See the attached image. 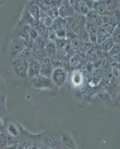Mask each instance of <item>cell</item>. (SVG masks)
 <instances>
[{
	"label": "cell",
	"instance_id": "cell-1",
	"mask_svg": "<svg viewBox=\"0 0 120 149\" xmlns=\"http://www.w3.org/2000/svg\"><path fill=\"white\" fill-rule=\"evenodd\" d=\"M29 83L33 87L37 89H54L55 86L51 78L43 76L41 74L30 78Z\"/></svg>",
	"mask_w": 120,
	"mask_h": 149
},
{
	"label": "cell",
	"instance_id": "cell-2",
	"mask_svg": "<svg viewBox=\"0 0 120 149\" xmlns=\"http://www.w3.org/2000/svg\"><path fill=\"white\" fill-rule=\"evenodd\" d=\"M13 67L17 76L22 79L27 78L29 61L20 58V57H17L13 61Z\"/></svg>",
	"mask_w": 120,
	"mask_h": 149
},
{
	"label": "cell",
	"instance_id": "cell-3",
	"mask_svg": "<svg viewBox=\"0 0 120 149\" xmlns=\"http://www.w3.org/2000/svg\"><path fill=\"white\" fill-rule=\"evenodd\" d=\"M60 141H61V136H58L57 134L53 133H48V134L40 135V142L44 146L52 149H56V147L60 146Z\"/></svg>",
	"mask_w": 120,
	"mask_h": 149
},
{
	"label": "cell",
	"instance_id": "cell-4",
	"mask_svg": "<svg viewBox=\"0 0 120 149\" xmlns=\"http://www.w3.org/2000/svg\"><path fill=\"white\" fill-rule=\"evenodd\" d=\"M66 77H67L66 70L65 69H63L62 67H59L53 70L50 78L54 85L61 86L66 82Z\"/></svg>",
	"mask_w": 120,
	"mask_h": 149
},
{
	"label": "cell",
	"instance_id": "cell-5",
	"mask_svg": "<svg viewBox=\"0 0 120 149\" xmlns=\"http://www.w3.org/2000/svg\"><path fill=\"white\" fill-rule=\"evenodd\" d=\"M53 71L51 58L49 57H44L40 60V74L43 76L50 78Z\"/></svg>",
	"mask_w": 120,
	"mask_h": 149
},
{
	"label": "cell",
	"instance_id": "cell-6",
	"mask_svg": "<svg viewBox=\"0 0 120 149\" xmlns=\"http://www.w3.org/2000/svg\"><path fill=\"white\" fill-rule=\"evenodd\" d=\"M39 141H40V135L36 136H31L17 146V149H38Z\"/></svg>",
	"mask_w": 120,
	"mask_h": 149
},
{
	"label": "cell",
	"instance_id": "cell-7",
	"mask_svg": "<svg viewBox=\"0 0 120 149\" xmlns=\"http://www.w3.org/2000/svg\"><path fill=\"white\" fill-rule=\"evenodd\" d=\"M40 74V60L31 58L29 60V70L28 76L29 78Z\"/></svg>",
	"mask_w": 120,
	"mask_h": 149
},
{
	"label": "cell",
	"instance_id": "cell-8",
	"mask_svg": "<svg viewBox=\"0 0 120 149\" xmlns=\"http://www.w3.org/2000/svg\"><path fill=\"white\" fill-rule=\"evenodd\" d=\"M25 46L23 44V40L19 39L17 40L14 41L10 44V47H9V52H10V55L14 56L16 58L22 52Z\"/></svg>",
	"mask_w": 120,
	"mask_h": 149
},
{
	"label": "cell",
	"instance_id": "cell-9",
	"mask_svg": "<svg viewBox=\"0 0 120 149\" xmlns=\"http://www.w3.org/2000/svg\"><path fill=\"white\" fill-rule=\"evenodd\" d=\"M60 146L62 149H77L74 140L72 139L70 136L66 134H61Z\"/></svg>",
	"mask_w": 120,
	"mask_h": 149
},
{
	"label": "cell",
	"instance_id": "cell-10",
	"mask_svg": "<svg viewBox=\"0 0 120 149\" xmlns=\"http://www.w3.org/2000/svg\"><path fill=\"white\" fill-rule=\"evenodd\" d=\"M93 10L96 12L99 16H110L105 1H94Z\"/></svg>",
	"mask_w": 120,
	"mask_h": 149
},
{
	"label": "cell",
	"instance_id": "cell-11",
	"mask_svg": "<svg viewBox=\"0 0 120 149\" xmlns=\"http://www.w3.org/2000/svg\"><path fill=\"white\" fill-rule=\"evenodd\" d=\"M109 37H110V34L106 30H105L103 28L100 27L97 29L96 42L98 45L102 44L104 41L106 40Z\"/></svg>",
	"mask_w": 120,
	"mask_h": 149
},
{
	"label": "cell",
	"instance_id": "cell-12",
	"mask_svg": "<svg viewBox=\"0 0 120 149\" xmlns=\"http://www.w3.org/2000/svg\"><path fill=\"white\" fill-rule=\"evenodd\" d=\"M28 13L34 20H39V18L40 17V8L38 5L35 4H30Z\"/></svg>",
	"mask_w": 120,
	"mask_h": 149
},
{
	"label": "cell",
	"instance_id": "cell-13",
	"mask_svg": "<svg viewBox=\"0 0 120 149\" xmlns=\"http://www.w3.org/2000/svg\"><path fill=\"white\" fill-rule=\"evenodd\" d=\"M7 130L8 134H10L11 136L13 137H17L20 134V129L18 128L15 124H14L13 122H10L8 124V125L7 127Z\"/></svg>",
	"mask_w": 120,
	"mask_h": 149
},
{
	"label": "cell",
	"instance_id": "cell-14",
	"mask_svg": "<svg viewBox=\"0 0 120 149\" xmlns=\"http://www.w3.org/2000/svg\"><path fill=\"white\" fill-rule=\"evenodd\" d=\"M100 45H101V46H100V47H101V49H102V52L107 53V52H109L111 50L112 48L113 47V46H114V43H113V40H112L111 38H110V37H109V38H107L106 40L104 41L102 44H100Z\"/></svg>",
	"mask_w": 120,
	"mask_h": 149
},
{
	"label": "cell",
	"instance_id": "cell-15",
	"mask_svg": "<svg viewBox=\"0 0 120 149\" xmlns=\"http://www.w3.org/2000/svg\"><path fill=\"white\" fill-rule=\"evenodd\" d=\"M18 57L29 61L30 58H32V49H29V48H24L22 52L19 54Z\"/></svg>",
	"mask_w": 120,
	"mask_h": 149
},
{
	"label": "cell",
	"instance_id": "cell-16",
	"mask_svg": "<svg viewBox=\"0 0 120 149\" xmlns=\"http://www.w3.org/2000/svg\"><path fill=\"white\" fill-rule=\"evenodd\" d=\"M114 44H119V27H116L110 35Z\"/></svg>",
	"mask_w": 120,
	"mask_h": 149
},
{
	"label": "cell",
	"instance_id": "cell-17",
	"mask_svg": "<svg viewBox=\"0 0 120 149\" xmlns=\"http://www.w3.org/2000/svg\"><path fill=\"white\" fill-rule=\"evenodd\" d=\"M87 58L88 61L90 62V63H96L99 59L98 56L97 55L96 52L94 50L89 51V52L87 53Z\"/></svg>",
	"mask_w": 120,
	"mask_h": 149
},
{
	"label": "cell",
	"instance_id": "cell-18",
	"mask_svg": "<svg viewBox=\"0 0 120 149\" xmlns=\"http://www.w3.org/2000/svg\"><path fill=\"white\" fill-rule=\"evenodd\" d=\"M55 34L56 37H58L61 39H64V37L66 36V29H65L64 27L61 26V27L58 28V29H56Z\"/></svg>",
	"mask_w": 120,
	"mask_h": 149
},
{
	"label": "cell",
	"instance_id": "cell-19",
	"mask_svg": "<svg viewBox=\"0 0 120 149\" xmlns=\"http://www.w3.org/2000/svg\"><path fill=\"white\" fill-rule=\"evenodd\" d=\"M79 10H80V13H81L82 15L85 16L86 17L87 14L89 13L90 11V9L88 8L86 6V5L84 4V2H79Z\"/></svg>",
	"mask_w": 120,
	"mask_h": 149
},
{
	"label": "cell",
	"instance_id": "cell-20",
	"mask_svg": "<svg viewBox=\"0 0 120 149\" xmlns=\"http://www.w3.org/2000/svg\"><path fill=\"white\" fill-rule=\"evenodd\" d=\"M73 81L75 84L76 85H78L82 83V76H81V74L79 72H75L73 78Z\"/></svg>",
	"mask_w": 120,
	"mask_h": 149
},
{
	"label": "cell",
	"instance_id": "cell-21",
	"mask_svg": "<svg viewBox=\"0 0 120 149\" xmlns=\"http://www.w3.org/2000/svg\"><path fill=\"white\" fill-rule=\"evenodd\" d=\"M52 22H53V19L52 17H50L49 15H46L44 17L43 19V25L46 26V28H50L52 26Z\"/></svg>",
	"mask_w": 120,
	"mask_h": 149
},
{
	"label": "cell",
	"instance_id": "cell-22",
	"mask_svg": "<svg viewBox=\"0 0 120 149\" xmlns=\"http://www.w3.org/2000/svg\"><path fill=\"white\" fill-rule=\"evenodd\" d=\"M1 127H2V121L0 119V128H1Z\"/></svg>",
	"mask_w": 120,
	"mask_h": 149
}]
</instances>
